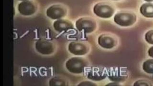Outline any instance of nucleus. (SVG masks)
<instances>
[{"mask_svg":"<svg viewBox=\"0 0 153 86\" xmlns=\"http://www.w3.org/2000/svg\"><path fill=\"white\" fill-rule=\"evenodd\" d=\"M94 13L98 16L103 18H108L112 16L113 9L110 5L105 3L97 4L94 7Z\"/></svg>","mask_w":153,"mask_h":86,"instance_id":"obj_5","label":"nucleus"},{"mask_svg":"<svg viewBox=\"0 0 153 86\" xmlns=\"http://www.w3.org/2000/svg\"><path fill=\"white\" fill-rule=\"evenodd\" d=\"M53 26L57 31L62 32L72 28L73 25L68 21L59 19L54 22Z\"/></svg>","mask_w":153,"mask_h":86,"instance_id":"obj_10","label":"nucleus"},{"mask_svg":"<svg viewBox=\"0 0 153 86\" xmlns=\"http://www.w3.org/2000/svg\"><path fill=\"white\" fill-rule=\"evenodd\" d=\"M144 0L147 1H153V0Z\"/></svg>","mask_w":153,"mask_h":86,"instance_id":"obj_18","label":"nucleus"},{"mask_svg":"<svg viewBox=\"0 0 153 86\" xmlns=\"http://www.w3.org/2000/svg\"><path fill=\"white\" fill-rule=\"evenodd\" d=\"M149 55L151 57L153 58V46L151 47L148 51Z\"/></svg>","mask_w":153,"mask_h":86,"instance_id":"obj_17","label":"nucleus"},{"mask_svg":"<svg viewBox=\"0 0 153 86\" xmlns=\"http://www.w3.org/2000/svg\"><path fill=\"white\" fill-rule=\"evenodd\" d=\"M141 14L145 17H153V4L146 3L143 4L140 9Z\"/></svg>","mask_w":153,"mask_h":86,"instance_id":"obj_12","label":"nucleus"},{"mask_svg":"<svg viewBox=\"0 0 153 86\" xmlns=\"http://www.w3.org/2000/svg\"><path fill=\"white\" fill-rule=\"evenodd\" d=\"M86 65V61L80 57H73L70 58L66 62L65 66L70 72L79 74L83 71Z\"/></svg>","mask_w":153,"mask_h":86,"instance_id":"obj_1","label":"nucleus"},{"mask_svg":"<svg viewBox=\"0 0 153 86\" xmlns=\"http://www.w3.org/2000/svg\"><path fill=\"white\" fill-rule=\"evenodd\" d=\"M98 42L102 47L109 49L114 47L116 44V41L115 36L109 33L101 35L98 38Z\"/></svg>","mask_w":153,"mask_h":86,"instance_id":"obj_6","label":"nucleus"},{"mask_svg":"<svg viewBox=\"0 0 153 86\" xmlns=\"http://www.w3.org/2000/svg\"></svg>","mask_w":153,"mask_h":86,"instance_id":"obj_19","label":"nucleus"},{"mask_svg":"<svg viewBox=\"0 0 153 86\" xmlns=\"http://www.w3.org/2000/svg\"><path fill=\"white\" fill-rule=\"evenodd\" d=\"M150 83L146 80H139L136 82L134 84V86H150Z\"/></svg>","mask_w":153,"mask_h":86,"instance_id":"obj_15","label":"nucleus"},{"mask_svg":"<svg viewBox=\"0 0 153 86\" xmlns=\"http://www.w3.org/2000/svg\"><path fill=\"white\" fill-rule=\"evenodd\" d=\"M36 48L40 53L48 54L52 50V45L50 43L45 41H39L36 43Z\"/></svg>","mask_w":153,"mask_h":86,"instance_id":"obj_11","label":"nucleus"},{"mask_svg":"<svg viewBox=\"0 0 153 86\" xmlns=\"http://www.w3.org/2000/svg\"><path fill=\"white\" fill-rule=\"evenodd\" d=\"M86 85H88V84H89L90 85H96L94 84V83L93 82H84L80 83L79 85H84L85 84H87Z\"/></svg>","mask_w":153,"mask_h":86,"instance_id":"obj_16","label":"nucleus"},{"mask_svg":"<svg viewBox=\"0 0 153 86\" xmlns=\"http://www.w3.org/2000/svg\"><path fill=\"white\" fill-rule=\"evenodd\" d=\"M19 10L20 13L24 15H29L35 12L34 6L31 2L25 1L20 3L19 5Z\"/></svg>","mask_w":153,"mask_h":86,"instance_id":"obj_9","label":"nucleus"},{"mask_svg":"<svg viewBox=\"0 0 153 86\" xmlns=\"http://www.w3.org/2000/svg\"><path fill=\"white\" fill-rule=\"evenodd\" d=\"M68 49L71 53L76 55L81 56L86 54L89 51V47L85 42L76 41L70 43Z\"/></svg>","mask_w":153,"mask_h":86,"instance_id":"obj_4","label":"nucleus"},{"mask_svg":"<svg viewBox=\"0 0 153 86\" xmlns=\"http://www.w3.org/2000/svg\"><path fill=\"white\" fill-rule=\"evenodd\" d=\"M87 69L85 73L89 79L98 81L103 79L105 77L106 73L103 69L96 67H90Z\"/></svg>","mask_w":153,"mask_h":86,"instance_id":"obj_7","label":"nucleus"},{"mask_svg":"<svg viewBox=\"0 0 153 86\" xmlns=\"http://www.w3.org/2000/svg\"><path fill=\"white\" fill-rule=\"evenodd\" d=\"M145 39L148 43L153 44V30H150L146 33Z\"/></svg>","mask_w":153,"mask_h":86,"instance_id":"obj_14","label":"nucleus"},{"mask_svg":"<svg viewBox=\"0 0 153 86\" xmlns=\"http://www.w3.org/2000/svg\"><path fill=\"white\" fill-rule=\"evenodd\" d=\"M143 68L146 73L149 74L153 73V59H149L144 62Z\"/></svg>","mask_w":153,"mask_h":86,"instance_id":"obj_13","label":"nucleus"},{"mask_svg":"<svg viewBox=\"0 0 153 86\" xmlns=\"http://www.w3.org/2000/svg\"><path fill=\"white\" fill-rule=\"evenodd\" d=\"M136 16L134 14L128 13H118L114 16V20L117 24L122 26H130L136 21Z\"/></svg>","mask_w":153,"mask_h":86,"instance_id":"obj_2","label":"nucleus"},{"mask_svg":"<svg viewBox=\"0 0 153 86\" xmlns=\"http://www.w3.org/2000/svg\"><path fill=\"white\" fill-rule=\"evenodd\" d=\"M64 8L59 5H53L50 7L47 11V15L53 19L60 18L65 14Z\"/></svg>","mask_w":153,"mask_h":86,"instance_id":"obj_8","label":"nucleus"},{"mask_svg":"<svg viewBox=\"0 0 153 86\" xmlns=\"http://www.w3.org/2000/svg\"><path fill=\"white\" fill-rule=\"evenodd\" d=\"M76 28L80 31H83L90 33L95 29L96 24L94 20L89 18H83L79 19L76 22Z\"/></svg>","mask_w":153,"mask_h":86,"instance_id":"obj_3","label":"nucleus"}]
</instances>
